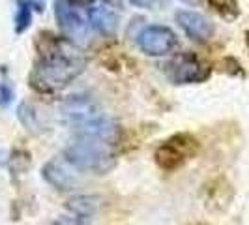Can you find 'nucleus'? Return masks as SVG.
Segmentation results:
<instances>
[{"label":"nucleus","mask_w":249,"mask_h":225,"mask_svg":"<svg viewBox=\"0 0 249 225\" xmlns=\"http://www.w3.org/2000/svg\"><path fill=\"white\" fill-rule=\"evenodd\" d=\"M101 197L100 195H92V193H79L73 195L71 199L66 203V210L70 212V216L79 218L88 222L90 218H94L98 210L101 208Z\"/></svg>","instance_id":"9b49d317"},{"label":"nucleus","mask_w":249,"mask_h":225,"mask_svg":"<svg viewBox=\"0 0 249 225\" xmlns=\"http://www.w3.org/2000/svg\"><path fill=\"white\" fill-rule=\"evenodd\" d=\"M248 36H249V34H248ZM248 47H249V38H248Z\"/></svg>","instance_id":"6ab92c4d"},{"label":"nucleus","mask_w":249,"mask_h":225,"mask_svg":"<svg viewBox=\"0 0 249 225\" xmlns=\"http://www.w3.org/2000/svg\"><path fill=\"white\" fill-rule=\"evenodd\" d=\"M133 6H137V8H156L158 4H161L163 0H129Z\"/></svg>","instance_id":"f3484780"},{"label":"nucleus","mask_w":249,"mask_h":225,"mask_svg":"<svg viewBox=\"0 0 249 225\" xmlns=\"http://www.w3.org/2000/svg\"><path fill=\"white\" fill-rule=\"evenodd\" d=\"M51 225H88V222L79 220V218H73V216H62V218L54 220Z\"/></svg>","instance_id":"dca6fc26"},{"label":"nucleus","mask_w":249,"mask_h":225,"mask_svg":"<svg viewBox=\"0 0 249 225\" xmlns=\"http://www.w3.org/2000/svg\"><path fill=\"white\" fill-rule=\"evenodd\" d=\"M208 2L219 15H223L225 19H236L238 13H240L236 0H208Z\"/></svg>","instance_id":"4468645a"},{"label":"nucleus","mask_w":249,"mask_h":225,"mask_svg":"<svg viewBox=\"0 0 249 225\" xmlns=\"http://www.w3.org/2000/svg\"><path fill=\"white\" fill-rule=\"evenodd\" d=\"M36 62L28 83L39 94H54L70 87L87 68V58L79 45L51 32L37 34Z\"/></svg>","instance_id":"f257e3e1"},{"label":"nucleus","mask_w":249,"mask_h":225,"mask_svg":"<svg viewBox=\"0 0 249 225\" xmlns=\"http://www.w3.org/2000/svg\"><path fill=\"white\" fill-rule=\"evenodd\" d=\"M163 74L173 85H199L210 79L212 66L193 53H182L163 64Z\"/></svg>","instance_id":"39448f33"},{"label":"nucleus","mask_w":249,"mask_h":225,"mask_svg":"<svg viewBox=\"0 0 249 225\" xmlns=\"http://www.w3.org/2000/svg\"><path fill=\"white\" fill-rule=\"evenodd\" d=\"M60 112H62L64 122L73 131L83 124H87L90 120L98 118L100 114H103L100 105L87 94H73V96L66 98L60 105Z\"/></svg>","instance_id":"6e6552de"},{"label":"nucleus","mask_w":249,"mask_h":225,"mask_svg":"<svg viewBox=\"0 0 249 225\" xmlns=\"http://www.w3.org/2000/svg\"><path fill=\"white\" fill-rule=\"evenodd\" d=\"M175 19L178 26L184 30L189 39L197 41V43H206L208 39H212L215 26L210 23L202 13L191 12V10H178L175 13Z\"/></svg>","instance_id":"1a4fd4ad"},{"label":"nucleus","mask_w":249,"mask_h":225,"mask_svg":"<svg viewBox=\"0 0 249 225\" xmlns=\"http://www.w3.org/2000/svg\"><path fill=\"white\" fill-rule=\"evenodd\" d=\"M17 118H19L21 124L25 126L26 131H30V133H41L45 130L37 109L32 103H28V101L19 103V107H17Z\"/></svg>","instance_id":"ddd939ff"},{"label":"nucleus","mask_w":249,"mask_h":225,"mask_svg":"<svg viewBox=\"0 0 249 225\" xmlns=\"http://www.w3.org/2000/svg\"><path fill=\"white\" fill-rule=\"evenodd\" d=\"M137 45L148 56H169L178 51L180 41L169 26L148 25L137 34Z\"/></svg>","instance_id":"423d86ee"},{"label":"nucleus","mask_w":249,"mask_h":225,"mask_svg":"<svg viewBox=\"0 0 249 225\" xmlns=\"http://www.w3.org/2000/svg\"><path fill=\"white\" fill-rule=\"evenodd\" d=\"M41 178L58 191H73L83 184V173L75 169L66 158H51L41 167Z\"/></svg>","instance_id":"0eeeda50"},{"label":"nucleus","mask_w":249,"mask_h":225,"mask_svg":"<svg viewBox=\"0 0 249 225\" xmlns=\"http://www.w3.org/2000/svg\"><path fill=\"white\" fill-rule=\"evenodd\" d=\"M13 100V90L10 88L8 83H0V105L8 107Z\"/></svg>","instance_id":"2eb2a0df"},{"label":"nucleus","mask_w":249,"mask_h":225,"mask_svg":"<svg viewBox=\"0 0 249 225\" xmlns=\"http://www.w3.org/2000/svg\"><path fill=\"white\" fill-rule=\"evenodd\" d=\"M64 158L81 173L107 175L116 165L114 145L92 137H75L66 150Z\"/></svg>","instance_id":"f03ea898"},{"label":"nucleus","mask_w":249,"mask_h":225,"mask_svg":"<svg viewBox=\"0 0 249 225\" xmlns=\"http://www.w3.org/2000/svg\"><path fill=\"white\" fill-rule=\"evenodd\" d=\"M88 13V21L90 26L100 32L103 36H112L116 32V28L120 25V17L118 12L112 8L107 0H96V2H90V6L87 8Z\"/></svg>","instance_id":"9d476101"},{"label":"nucleus","mask_w":249,"mask_h":225,"mask_svg":"<svg viewBox=\"0 0 249 225\" xmlns=\"http://www.w3.org/2000/svg\"><path fill=\"white\" fill-rule=\"evenodd\" d=\"M54 17L66 39L75 45L90 39V21L81 0H54Z\"/></svg>","instance_id":"7ed1b4c3"},{"label":"nucleus","mask_w":249,"mask_h":225,"mask_svg":"<svg viewBox=\"0 0 249 225\" xmlns=\"http://www.w3.org/2000/svg\"><path fill=\"white\" fill-rule=\"evenodd\" d=\"M199 152V141L191 133H176L160 143L154 150V160L163 171H176L187 160L195 158Z\"/></svg>","instance_id":"20e7f679"},{"label":"nucleus","mask_w":249,"mask_h":225,"mask_svg":"<svg viewBox=\"0 0 249 225\" xmlns=\"http://www.w3.org/2000/svg\"><path fill=\"white\" fill-rule=\"evenodd\" d=\"M180 2H184V4H189V6H197V4H200L202 0H180Z\"/></svg>","instance_id":"a211bd4d"},{"label":"nucleus","mask_w":249,"mask_h":225,"mask_svg":"<svg viewBox=\"0 0 249 225\" xmlns=\"http://www.w3.org/2000/svg\"><path fill=\"white\" fill-rule=\"evenodd\" d=\"M41 4L34 2V0H17V12H15V19H13V28L15 34L21 36L32 25V17L34 12H41Z\"/></svg>","instance_id":"f8f14e48"}]
</instances>
